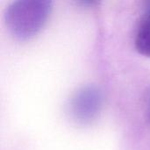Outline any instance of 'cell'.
<instances>
[{"label": "cell", "mask_w": 150, "mask_h": 150, "mask_svg": "<svg viewBox=\"0 0 150 150\" xmlns=\"http://www.w3.org/2000/svg\"><path fill=\"white\" fill-rule=\"evenodd\" d=\"M51 10V2L45 0H20L6 10L5 22L11 33L18 40H27L44 25Z\"/></svg>", "instance_id": "6da1fadb"}, {"label": "cell", "mask_w": 150, "mask_h": 150, "mask_svg": "<svg viewBox=\"0 0 150 150\" xmlns=\"http://www.w3.org/2000/svg\"><path fill=\"white\" fill-rule=\"evenodd\" d=\"M102 105V94L94 86H87L74 96L70 112L75 120L79 123H89L94 120Z\"/></svg>", "instance_id": "7a4b0ae2"}, {"label": "cell", "mask_w": 150, "mask_h": 150, "mask_svg": "<svg viewBox=\"0 0 150 150\" xmlns=\"http://www.w3.org/2000/svg\"><path fill=\"white\" fill-rule=\"evenodd\" d=\"M135 47L142 54L150 56V5L138 26Z\"/></svg>", "instance_id": "3957f363"}, {"label": "cell", "mask_w": 150, "mask_h": 150, "mask_svg": "<svg viewBox=\"0 0 150 150\" xmlns=\"http://www.w3.org/2000/svg\"><path fill=\"white\" fill-rule=\"evenodd\" d=\"M147 114H148V119L150 121V94L148 98V104H147Z\"/></svg>", "instance_id": "277c9868"}]
</instances>
